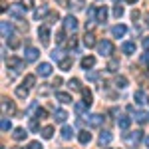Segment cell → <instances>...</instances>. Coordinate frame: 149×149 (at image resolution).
<instances>
[{"label": "cell", "mask_w": 149, "mask_h": 149, "mask_svg": "<svg viewBox=\"0 0 149 149\" xmlns=\"http://www.w3.org/2000/svg\"><path fill=\"white\" fill-rule=\"evenodd\" d=\"M20 4H22L24 8H32V6H34V0H22Z\"/></svg>", "instance_id": "obj_45"}, {"label": "cell", "mask_w": 149, "mask_h": 149, "mask_svg": "<svg viewBox=\"0 0 149 149\" xmlns=\"http://www.w3.org/2000/svg\"><path fill=\"white\" fill-rule=\"evenodd\" d=\"M102 121H103L102 115H97V113L88 115V125H90V127H100V125H102Z\"/></svg>", "instance_id": "obj_9"}, {"label": "cell", "mask_w": 149, "mask_h": 149, "mask_svg": "<svg viewBox=\"0 0 149 149\" xmlns=\"http://www.w3.org/2000/svg\"><path fill=\"white\" fill-rule=\"evenodd\" d=\"M78 141H80L81 145L90 143V141H92V133H90V131H80V135H78Z\"/></svg>", "instance_id": "obj_19"}, {"label": "cell", "mask_w": 149, "mask_h": 149, "mask_svg": "<svg viewBox=\"0 0 149 149\" xmlns=\"http://www.w3.org/2000/svg\"><path fill=\"white\" fill-rule=\"evenodd\" d=\"M70 90H80V80H76V78H72V80L68 81Z\"/></svg>", "instance_id": "obj_36"}, {"label": "cell", "mask_w": 149, "mask_h": 149, "mask_svg": "<svg viewBox=\"0 0 149 149\" xmlns=\"http://www.w3.org/2000/svg\"><path fill=\"white\" fill-rule=\"evenodd\" d=\"M125 32H127V28L123 26V24H117V26L111 28V36H113V38H123Z\"/></svg>", "instance_id": "obj_8"}, {"label": "cell", "mask_w": 149, "mask_h": 149, "mask_svg": "<svg viewBox=\"0 0 149 149\" xmlns=\"http://www.w3.org/2000/svg\"><path fill=\"white\" fill-rule=\"evenodd\" d=\"M6 66L10 70H20L24 66V60H18V58H8L6 60Z\"/></svg>", "instance_id": "obj_7"}, {"label": "cell", "mask_w": 149, "mask_h": 149, "mask_svg": "<svg viewBox=\"0 0 149 149\" xmlns=\"http://www.w3.org/2000/svg\"><path fill=\"white\" fill-rule=\"evenodd\" d=\"M97 52H100L102 56H111V54H113V44H111L109 40H102V42L97 44Z\"/></svg>", "instance_id": "obj_1"}, {"label": "cell", "mask_w": 149, "mask_h": 149, "mask_svg": "<svg viewBox=\"0 0 149 149\" xmlns=\"http://www.w3.org/2000/svg\"><path fill=\"white\" fill-rule=\"evenodd\" d=\"M58 18H60V16H58V12H50V14H48V24L58 22Z\"/></svg>", "instance_id": "obj_38"}, {"label": "cell", "mask_w": 149, "mask_h": 149, "mask_svg": "<svg viewBox=\"0 0 149 149\" xmlns=\"http://www.w3.org/2000/svg\"><path fill=\"white\" fill-rule=\"evenodd\" d=\"M0 129H2V133H6V131H10L12 129V123L8 117H2V121H0Z\"/></svg>", "instance_id": "obj_26"}, {"label": "cell", "mask_w": 149, "mask_h": 149, "mask_svg": "<svg viewBox=\"0 0 149 149\" xmlns=\"http://www.w3.org/2000/svg\"><path fill=\"white\" fill-rule=\"evenodd\" d=\"M72 135H74V129H72L70 125L62 127V139H72Z\"/></svg>", "instance_id": "obj_29"}, {"label": "cell", "mask_w": 149, "mask_h": 149, "mask_svg": "<svg viewBox=\"0 0 149 149\" xmlns=\"http://www.w3.org/2000/svg\"><path fill=\"white\" fill-rule=\"evenodd\" d=\"M16 97L26 100V97H28V88H26V86H18V88H16Z\"/></svg>", "instance_id": "obj_25"}, {"label": "cell", "mask_w": 149, "mask_h": 149, "mask_svg": "<svg viewBox=\"0 0 149 149\" xmlns=\"http://www.w3.org/2000/svg\"><path fill=\"white\" fill-rule=\"evenodd\" d=\"M12 149H18V147H12Z\"/></svg>", "instance_id": "obj_54"}, {"label": "cell", "mask_w": 149, "mask_h": 149, "mask_svg": "<svg viewBox=\"0 0 149 149\" xmlns=\"http://www.w3.org/2000/svg\"><path fill=\"white\" fill-rule=\"evenodd\" d=\"M64 46H68V48H76L78 46V42H76V38H70V40H66V44Z\"/></svg>", "instance_id": "obj_43"}, {"label": "cell", "mask_w": 149, "mask_h": 149, "mask_svg": "<svg viewBox=\"0 0 149 149\" xmlns=\"http://www.w3.org/2000/svg\"><path fill=\"white\" fill-rule=\"evenodd\" d=\"M50 74H52V66H50V64H46V62H44V64H40V66H38V76L48 78Z\"/></svg>", "instance_id": "obj_11"}, {"label": "cell", "mask_w": 149, "mask_h": 149, "mask_svg": "<svg viewBox=\"0 0 149 149\" xmlns=\"http://www.w3.org/2000/svg\"><path fill=\"white\" fill-rule=\"evenodd\" d=\"M24 10H26V8H24L22 4H10V16H14V18H24Z\"/></svg>", "instance_id": "obj_4"}, {"label": "cell", "mask_w": 149, "mask_h": 149, "mask_svg": "<svg viewBox=\"0 0 149 149\" xmlns=\"http://www.w3.org/2000/svg\"><path fill=\"white\" fill-rule=\"evenodd\" d=\"M147 74H149V68H147Z\"/></svg>", "instance_id": "obj_55"}, {"label": "cell", "mask_w": 149, "mask_h": 149, "mask_svg": "<svg viewBox=\"0 0 149 149\" xmlns=\"http://www.w3.org/2000/svg\"><path fill=\"white\" fill-rule=\"evenodd\" d=\"M95 20L100 24H103L107 20V8L105 6H97V12H95Z\"/></svg>", "instance_id": "obj_10"}, {"label": "cell", "mask_w": 149, "mask_h": 149, "mask_svg": "<svg viewBox=\"0 0 149 149\" xmlns=\"http://www.w3.org/2000/svg\"><path fill=\"white\" fill-rule=\"evenodd\" d=\"M30 129H32V131H38V119H32V121H30Z\"/></svg>", "instance_id": "obj_47"}, {"label": "cell", "mask_w": 149, "mask_h": 149, "mask_svg": "<svg viewBox=\"0 0 149 149\" xmlns=\"http://www.w3.org/2000/svg\"><path fill=\"white\" fill-rule=\"evenodd\" d=\"M80 66H81V70H92L93 66H95V58L93 56H86V58H81V62H80Z\"/></svg>", "instance_id": "obj_6"}, {"label": "cell", "mask_w": 149, "mask_h": 149, "mask_svg": "<svg viewBox=\"0 0 149 149\" xmlns=\"http://www.w3.org/2000/svg\"><path fill=\"white\" fill-rule=\"evenodd\" d=\"M56 100H58V102H62V103H72V102H74V100H72V95L66 93V92H58L56 93Z\"/></svg>", "instance_id": "obj_18"}, {"label": "cell", "mask_w": 149, "mask_h": 149, "mask_svg": "<svg viewBox=\"0 0 149 149\" xmlns=\"http://www.w3.org/2000/svg\"><path fill=\"white\" fill-rule=\"evenodd\" d=\"M117 68H119V62H117V60H111V62L107 64V70H109V72H115Z\"/></svg>", "instance_id": "obj_40"}, {"label": "cell", "mask_w": 149, "mask_h": 149, "mask_svg": "<svg viewBox=\"0 0 149 149\" xmlns=\"http://www.w3.org/2000/svg\"><path fill=\"white\" fill-rule=\"evenodd\" d=\"M28 149H44V147H42V143H40V141H32V143L28 145Z\"/></svg>", "instance_id": "obj_44"}, {"label": "cell", "mask_w": 149, "mask_h": 149, "mask_svg": "<svg viewBox=\"0 0 149 149\" xmlns=\"http://www.w3.org/2000/svg\"><path fill=\"white\" fill-rule=\"evenodd\" d=\"M115 86H117V88H121V90H123V88H127V78L117 76V78H115Z\"/></svg>", "instance_id": "obj_33"}, {"label": "cell", "mask_w": 149, "mask_h": 149, "mask_svg": "<svg viewBox=\"0 0 149 149\" xmlns=\"http://www.w3.org/2000/svg\"><path fill=\"white\" fill-rule=\"evenodd\" d=\"M141 137H143V135H141V131H135V133H131V135H129V133L123 135V139H125L127 143H139Z\"/></svg>", "instance_id": "obj_13"}, {"label": "cell", "mask_w": 149, "mask_h": 149, "mask_svg": "<svg viewBox=\"0 0 149 149\" xmlns=\"http://www.w3.org/2000/svg\"><path fill=\"white\" fill-rule=\"evenodd\" d=\"M52 135H54V127L52 125H46L42 129V137L44 139H52Z\"/></svg>", "instance_id": "obj_30"}, {"label": "cell", "mask_w": 149, "mask_h": 149, "mask_svg": "<svg viewBox=\"0 0 149 149\" xmlns=\"http://www.w3.org/2000/svg\"><path fill=\"white\" fill-rule=\"evenodd\" d=\"M135 119H137L139 123H145V121L149 119V115L145 113V111H135Z\"/></svg>", "instance_id": "obj_34"}, {"label": "cell", "mask_w": 149, "mask_h": 149, "mask_svg": "<svg viewBox=\"0 0 149 149\" xmlns=\"http://www.w3.org/2000/svg\"><path fill=\"white\" fill-rule=\"evenodd\" d=\"M86 107H88V105H86L84 102H81V103H76V105H74V109H76L78 113H84V109H86Z\"/></svg>", "instance_id": "obj_42"}, {"label": "cell", "mask_w": 149, "mask_h": 149, "mask_svg": "<svg viewBox=\"0 0 149 149\" xmlns=\"http://www.w3.org/2000/svg\"><path fill=\"white\" fill-rule=\"evenodd\" d=\"M60 84H62V78H56V80H54V84H52V86H60Z\"/></svg>", "instance_id": "obj_51"}, {"label": "cell", "mask_w": 149, "mask_h": 149, "mask_svg": "<svg viewBox=\"0 0 149 149\" xmlns=\"http://www.w3.org/2000/svg\"><path fill=\"white\" fill-rule=\"evenodd\" d=\"M84 44H86L88 48H93L95 44H97V42H95V36H93L92 32H86V36H84Z\"/></svg>", "instance_id": "obj_17"}, {"label": "cell", "mask_w": 149, "mask_h": 149, "mask_svg": "<svg viewBox=\"0 0 149 149\" xmlns=\"http://www.w3.org/2000/svg\"><path fill=\"white\" fill-rule=\"evenodd\" d=\"M111 139H113V135H111L109 131H102V133H100V145H109Z\"/></svg>", "instance_id": "obj_15"}, {"label": "cell", "mask_w": 149, "mask_h": 149, "mask_svg": "<svg viewBox=\"0 0 149 149\" xmlns=\"http://www.w3.org/2000/svg\"><path fill=\"white\" fill-rule=\"evenodd\" d=\"M46 14H48V8H46V6H42V8L34 10V18H36V20H40V18H44Z\"/></svg>", "instance_id": "obj_31"}, {"label": "cell", "mask_w": 149, "mask_h": 149, "mask_svg": "<svg viewBox=\"0 0 149 149\" xmlns=\"http://www.w3.org/2000/svg\"><path fill=\"white\" fill-rule=\"evenodd\" d=\"M133 100H135V103H143L145 102V93H143V90H137V92L133 93Z\"/></svg>", "instance_id": "obj_32"}, {"label": "cell", "mask_w": 149, "mask_h": 149, "mask_svg": "<svg viewBox=\"0 0 149 149\" xmlns=\"http://www.w3.org/2000/svg\"><path fill=\"white\" fill-rule=\"evenodd\" d=\"M90 80H97V72H90Z\"/></svg>", "instance_id": "obj_49"}, {"label": "cell", "mask_w": 149, "mask_h": 149, "mask_svg": "<svg viewBox=\"0 0 149 149\" xmlns=\"http://www.w3.org/2000/svg\"><path fill=\"white\" fill-rule=\"evenodd\" d=\"M72 64H74V60L72 58H64L62 62H60V70H64V72H68L72 68Z\"/></svg>", "instance_id": "obj_27"}, {"label": "cell", "mask_w": 149, "mask_h": 149, "mask_svg": "<svg viewBox=\"0 0 149 149\" xmlns=\"http://www.w3.org/2000/svg\"><path fill=\"white\" fill-rule=\"evenodd\" d=\"M81 97H84V103L90 107L93 103V93H92V90H81Z\"/></svg>", "instance_id": "obj_16"}, {"label": "cell", "mask_w": 149, "mask_h": 149, "mask_svg": "<svg viewBox=\"0 0 149 149\" xmlns=\"http://www.w3.org/2000/svg\"><path fill=\"white\" fill-rule=\"evenodd\" d=\"M24 54H26V60H28V62H36L38 56H40V52H38L36 48H26V52H24Z\"/></svg>", "instance_id": "obj_14"}, {"label": "cell", "mask_w": 149, "mask_h": 149, "mask_svg": "<svg viewBox=\"0 0 149 149\" xmlns=\"http://www.w3.org/2000/svg\"><path fill=\"white\" fill-rule=\"evenodd\" d=\"M147 145H149V137H147Z\"/></svg>", "instance_id": "obj_53"}, {"label": "cell", "mask_w": 149, "mask_h": 149, "mask_svg": "<svg viewBox=\"0 0 149 149\" xmlns=\"http://www.w3.org/2000/svg\"><path fill=\"white\" fill-rule=\"evenodd\" d=\"M147 103H149V100H147Z\"/></svg>", "instance_id": "obj_56"}, {"label": "cell", "mask_w": 149, "mask_h": 149, "mask_svg": "<svg viewBox=\"0 0 149 149\" xmlns=\"http://www.w3.org/2000/svg\"><path fill=\"white\" fill-rule=\"evenodd\" d=\"M70 8H74V10H81L84 6H86V0H68Z\"/></svg>", "instance_id": "obj_22"}, {"label": "cell", "mask_w": 149, "mask_h": 149, "mask_svg": "<svg viewBox=\"0 0 149 149\" xmlns=\"http://www.w3.org/2000/svg\"><path fill=\"white\" fill-rule=\"evenodd\" d=\"M64 28L76 32V30H78V20H76L74 16H66V18H64Z\"/></svg>", "instance_id": "obj_5"}, {"label": "cell", "mask_w": 149, "mask_h": 149, "mask_svg": "<svg viewBox=\"0 0 149 149\" xmlns=\"http://www.w3.org/2000/svg\"><path fill=\"white\" fill-rule=\"evenodd\" d=\"M0 30H2V38H6V40H10V38H12V24L2 22V24H0Z\"/></svg>", "instance_id": "obj_12"}, {"label": "cell", "mask_w": 149, "mask_h": 149, "mask_svg": "<svg viewBox=\"0 0 149 149\" xmlns=\"http://www.w3.org/2000/svg\"><path fill=\"white\" fill-rule=\"evenodd\" d=\"M131 18H133V20H137V18H139V12H137V10H133V14H131Z\"/></svg>", "instance_id": "obj_50"}, {"label": "cell", "mask_w": 149, "mask_h": 149, "mask_svg": "<svg viewBox=\"0 0 149 149\" xmlns=\"http://www.w3.org/2000/svg\"><path fill=\"white\" fill-rule=\"evenodd\" d=\"M8 46H10V48H18V46H20V40H18L16 36H12L10 40H8Z\"/></svg>", "instance_id": "obj_39"}, {"label": "cell", "mask_w": 149, "mask_h": 149, "mask_svg": "<svg viewBox=\"0 0 149 149\" xmlns=\"http://www.w3.org/2000/svg\"><path fill=\"white\" fill-rule=\"evenodd\" d=\"M113 16H115V18H119V16H123V6H119V4H117V6L113 8Z\"/></svg>", "instance_id": "obj_41"}, {"label": "cell", "mask_w": 149, "mask_h": 149, "mask_svg": "<svg viewBox=\"0 0 149 149\" xmlns=\"http://www.w3.org/2000/svg\"><path fill=\"white\" fill-rule=\"evenodd\" d=\"M14 111H16L14 102H12V100H8V97H2V113H4V117H6V113L12 115Z\"/></svg>", "instance_id": "obj_2"}, {"label": "cell", "mask_w": 149, "mask_h": 149, "mask_svg": "<svg viewBox=\"0 0 149 149\" xmlns=\"http://www.w3.org/2000/svg\"><path fill=\"white\" fill-rule=\"evenodd\" d=\"M121 50H123L125 54H129V56H131V54H135V44H133V42H123Z\"/></svg>", "instance_id": "obj_24"}, {"label": "cell", "mask_w": 149, "mask_h": 149, "mask_svg": "<svg viewBox=\"0 0 149 149\" xmlns=\"http://www.w3.org/2000/svg\"><path fill=\"white\" fill-rule=\"evenodd\" d=\"M125 2H129V4H135V2H137V0H125Z\"/></svg>", "instance_id": "obj_52"}, {"label": "cell", "mask_w": 149, "mask_h": 149, "mask_svg": "<svg viewBox=\"0 0 149 149\" xmlns=\"http://www.w3.org/2000/svg\"><path fill=\"white\" fill-rule=\"evenodd\" d=\"M117 125L121 127V129H127V127L131 125V117H127V115H121V117L117 119Z\"/></svg>", "instance_id": "obj_20"}, {"label": "cell", "mask_w": 149, "mask_h": 149, "mask_svg": "<svg viewBox=\"0 0 149 149\" xmlns=\"http://www.w3.org/2000/svg\"><path fill=\"white\" fill-rule=\"evenodd\" d=\"M56 42L58 44H66V34H64V30H60V32H56Z\"/></svg>", "instance_id": "obj_35"}, {"label": "cell", "mask_w": 149, "mask_h": 149, "mask_svg": "<svg viewBox=\"0 0 149 149\" xmlns=\"http://www.w3.org/2000/svg\"><path fill=\"white\" fill-rule=\"evenodd\" d=\"M38 36H40V40H42V44H44V46H48V44H50V28H48L46 24H44V26H40Z\"/></svg>", "instance_id": "obj_3"}, {"label": "cell", "mask_w": 149, "mask_h": 149, "mask_svg": "<svg viewBox=\"0 0 149 149\" xmlns=\"http://www.w3.org/2000/svg\"><path fill=\"white\" fill-rule=\"evenodd\" d=\"M46 115H48V111L44 107H38V109H36V119H44Z\"/></svg>", "instance_id": "obj_37"}, {"label": "cell", "mask_w": 149, "mask_h": 149, "mask_svg": "<svg viewBox=\"0 0 149 149\" xmlns=\"http://www.w3.org/2000/svg\"><path fill=\"white\" fill-rule=\"evenodd\" d=\"M52 58H54V60H58V62H62V60H64L62 52H54V54H52Z\"/></svg>", "instance_id": "obj_46"}, {"label": "cell", "mask_w": 149, "mask_h": 149, "mask_svg": "<svg viewBox=\"0 0 149 149\" xmlns=\"http://www.w3.org/2000/svg\"><path fill=\"white\" fill-rule=\"evenodd\" d=\"M54 119H56V121H60V123H64V121L68 119V113H66L64 109H58L56 113H54Z\"/></svg>", "instance_id": "obj_28"}, {"label": "cell", "mask_w": 149, "mask_h": 149, "mask_svg": "<svg viewBox=\"0 0 149 149\" xmlns=\"http://www.w3.org/2000/svg\"><path fill=\"white\" fill-rule=\"evenodd\" d=\"M26 135H28V133H26V129H24V127H16V129H14V139H16V141L26 139Z\"/></svg>", "instance_id": "obj_21"}, {"label": "cell", "mask_w": 149, "mask_h": 149, "mask_svg": "<svg viewBox=\"0 0 149 149\" xmlns=\"http://www.w3.org/2000/svg\"><path fill=\"white\" fill-rule=\"evenodd\" d=\"M143 48H145V52L149 54V38H143Z\"/></svg>", "instance_id": "obj_48"}, {"label": "cell", "mask_w": 149, "mask_h": 149, "mask_svg": "<svg viewBox=\"0 0 149 149\" xmlns=\"http://www.w3.org/2000/svg\"><path fill=\"white\" fill-rule=\"evenodd\" d=\"M24 86H26L28 90H30V88H34V86H36V76H34V74H28V76L24 78Z\"/></svg>", "instance_id": "obj_23"}]
</instances>
